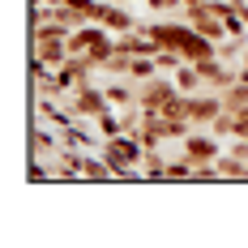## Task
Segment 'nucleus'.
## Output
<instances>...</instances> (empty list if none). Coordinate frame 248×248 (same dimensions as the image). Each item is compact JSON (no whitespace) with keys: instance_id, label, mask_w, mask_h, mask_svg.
Wrapping results in <instances>:
<instances>
[{"instance_id":"obj_1","label":"nucleus","mask_w":248,"mask_h":248,"mask_svg":"<svg viewBox=\"0 0 248 248\" xmlns=\"http://www.w3.org/2000/svg\"><path fill=\"white\" fill-rule=\"evenodd\" d=\"M137 158H141V146H137L133 137H120V133H116V137H111V146H107V163H111L116 171H128Z\"/></svg>"},{"instance_id":"obj_2","label":"nucleus","mask_w":248,"mask_h":248,"mask_svg":"<svg viewBox=\"0 0 248 248\" xmlns=\"http://www.w3.org/2000/svg\"><path fill=\"white\" fill-rule=\"evenodd\" d=\"M214 154H218V146H214L210 137H188V141H184V158H188V163H210Z\"/></svg>"},{"instance_id":"obj_3","label":"nucleus","mask_w":248,"mask_h":248,"mask_svg":"<svg viewBox=\"0 0 248 248\" xmlns=\"http://www.w3.org/2000/svg\"><path fill=\"white\" fill-rule=\"evenodd\" d=\"M218 111H223V103H218V99H197V103H188V116H193V120H218Z\"/></svg>"},{"instance_id":"obj_4","label":"nucleus","mask_w":248,"mask_h":248,"mask_svg":"<svg viewBox=\"0 0 248 248\" xmlns=\"http://www.w3.org/2000/svg\"><path fill=\"white\" fill-rule=\"evenodd\" d=\"M77 111H94V116H103V111H107V94H99V90H81V94H77Z\"/></svg>"},{"instance_id":"obj_5","label":"nucleus","mask_w":248,"mask_h":248,"mask_svg":"<svg viewBox=\"0 0 248 248\" xmlns=\"http://www.w3.org/2000/svg\"><path fill=\"white\" fill-rule=\"evenodd\" d=\"M94 22H103V26H111V30H128V13H120V9H103L99 4V17H94Z\"/></svg>"}]
</instances>
